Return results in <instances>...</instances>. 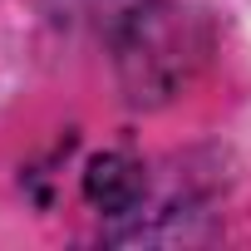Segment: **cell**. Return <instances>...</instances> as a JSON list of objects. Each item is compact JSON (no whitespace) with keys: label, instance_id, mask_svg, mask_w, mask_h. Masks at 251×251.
Masks as SVG:
<instances>
[{"label":"cell","instance_id":"6da1fadb","mask_svg":"<svg viewBox=\"0 0 251 251\" xmlns=\"http://www.w3.org/2000/svg\"><path fill=\"white\" fill-rule=\"evenodd\" d=\"M143 163H133L128 153H103V158H94L89 163V173H84V197L99 207V212H113V217H123V212H133L138 202H143Z\"/></svg>","mask_w":251,"mask_h":251},{"label":"cell","instance_id":"7a4b0ae2","mask_svg":"<svg viewBox=\"0 0 251 251\" xmlns=\"http://www.w3.org/2000/svg\"><path fill=\"white\" fill-rule=\"evenodd\" d=\"M59 20H99V15H113L123 0H50Z\"/></svg>","mask_w":251,"mask_h":251}]
</instances>
